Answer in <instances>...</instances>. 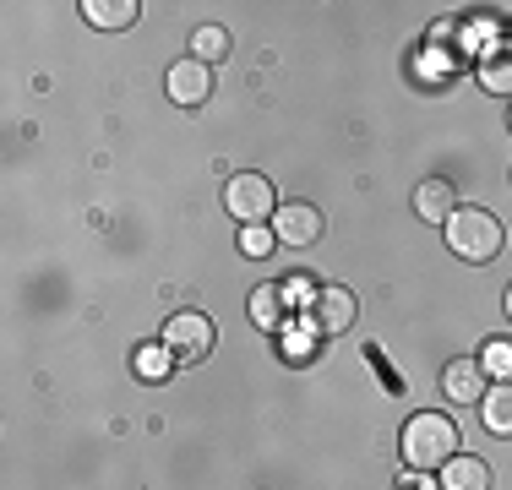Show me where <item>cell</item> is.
I'll list each match as a JSON object with an SVG mask.
<instances>
[{"label":"cell","mask_w":512,"mask_h":490,"mask_svg":"<svg viewBox=\"0 0 512 490\" xmlns=\"http://www.w3.org/2000/svg\"><path fill=\"white\" fill-rule=\"evenodd\" d=\"M442 490H491V469H485V458H453L442 469Z\"/></svg>","instance_id":"cell-14"},{"label":"cell","mask_w":512,"mask_h":490,"mask_svg":"<svg viewBox=\"0 0 512 490\" xmlns=\"http://www.w3.org/2000/svg\"><path fill=\"white\" fill-rule=\"evenodd\" d=\"M322 207H311V202H289V207H278L273 213V235H278V245H316L322 240Z\"/></svg>","instance_id":"cell-7"},{"label":"cell","mask_w":512,"mask_h":490,"mask_svg":"<svg viewBox=\"0 0 512 490\" xmlns=\"http://www.w3.org/2000/svg\"><path fill=\"white\" fill-rule=\"evenodd\" d=\"M502 311H507V322H512V284H507V294H502Z\"/></svg>","instance_id":"cell-20"},{"label":"cell","mask_w":512,"mask_h":490,"mask_svg":"<svg viewBox=\"0 0 512 490\" xmlns=\"http://www.w3.org/2000/svg\"><path fill=\"white\" fill-rule=\"evenodd\" d=\"M273 245H278L273 229H262V224H246V229H240V251H246L251 262H262V256L273 251Z\"/></svg>","instance_id":"cell-18"},{"label":"cell","mask_w":512,"mask_h":490,"mask_svg":"<svg viewBox=\"0 0 512 490\" xmlns=\"http://www.w3.org/2000/svg\"><path fill=\"white\" fill-rule=\"evenodd\" d=\"M164 349L175 354V365H202L213 354V322L202 311H175L164 322Z\"/></svg>","instance_id":"cell-3"},{"label":"cell","mask_w":512,"mask_h":490,"mask_svg":"<svg viewBox=\"0 0 512 490\" xmlns=\"http://www.w3.org/2000/svg\"><path fill=\"white\" fill-rule=\"evenodd\" d=\"M480 371L496 376V382H507V376H512V343H507V338H491V343L480 349Z\"/></svg>","instance_id":"cell-17"},{"label":"cell","mask_w":512,"mask_h":490,"mask_svg":"<svg viewBox=\"0 0 512 490\" xmlns=\"http://www.w3.org/2000/svg\"><path fill=\"white\" fill-rule=\"evenodd\" d=\"M480 414H485V431H491V436H512V376H507V382H496V387H485Z\"/></svg>","instance_id":"cell-13"},{"label":"cell","mask_w":512,"mask_h":490,"mask_svg":"<svg viewBox=\"0 0 512 490\" xmlns=\"http://www.w3.org/2000/svg\"><path fill=\"white\" fill-rule=\"evenodd\" d=\"M404 490H442V485H431V474H425V480H420V485H404Z\"/></svg>","instance_id":"cell-19"},{"label":"cell","mask_w":512,"mask_h":490,"mask_svg":"<svg viewBox=\"0 0 512 490\" xmlns=\"http://www.w3.org/2000/svg\"><path fill=\"white\" fill-rule=\"evenodd\" d=\"M169 365H175V354H169L164 343H142V349H137V376H142V382H164Z\"/></svg>","instance_id":"cell-16"},{"label":"cell","mask_w":512,"mask_h":490,"mask_svg":"<svg viewBox=\"0 0 512 490\" xmlns=\"http://www.w3.org/2000/svg\"><path fill=\"white\" fill-rule=\"evenodd\" d=\"M414 213H420L425 224H447V218L458 213L453 180H425V186H414Z\"/></svg>","instance_id":"cell-10"},{"label":"cell","mask_w":512,"mask_h":490,"mask_svg":"<svg viewBox=\"0 0 512 490\" xmlns=\"http://www.w3.org/2000/svg\"><path fill=\"white\" fill-rule=\"evenodd\" d=\"M224 207L240 218V224H262L267 213H278L273 180H267V175H235L224 186Z\"/></svg>","instance_id":"cell-4"},{"label":"cell","mask_w":512,"mask_h":490,"mask_svg":"<svg viewBox=\"0 0 512 490\" xmlns=\"http://www.w3.org/2000/svg\"><path fill=\"white\" fill-rule=\"evenodd\" d=\"M164 88H169V98H175L180 109H197V104L213 98V66H202L197 55H186V60H175V66H169Z\"/></svg>","instance_id":"cell-6"},{"label":"cell","mask_w":512,"mask_h":490,"mask_svg":"<svg viewBox=\"0 0 512 490\" xmlns=\"http://www.w3.org/2000/svg\"><path fill=\"white\" fill-rule=\"evenodd\" d=\"M191 55H197L202 66H218V60L229 55V28H218V22L197 28V33H191Z\"/></svg>","instance_id":"cell-15"},{"label":"cell","mask_w":512,"mask_h":490,"mask_svg":"<svg viewBox=\"0 0 512 490\" xmlns=\"http://www.w3.org/2000/svg\"><path fill=\"white\" fill-rule=\"evenodd\" d=\"M306 316H311V333H344V327H355V294L349 289H338V284H322L311 294V305H306Z\"/></svg>","instance_id":"cell-5"},{"label":"cell","mask_w":512,"mask_h":490,"mask_svg":"<svg viewBox=\"0 0 512 490\" xmlns=\"http://www.w3.org/2000/svg\"><path fill=\"white\" fill-rule=\"evenodd\" d=\"M82 17H88L93 28L115 33V28H131V22L142 17V6L137 0H82Z\"/></svg>","instance_id":"cell-12"},{"label":"cell","mask_w":512,"mask_h":490,"mask_svg":"<svg viewBox=\"0 0 512 490\" xmlns=\"http://www.w3.org/2000/svg\"><path fill=\"white\" fill-rule=\"evenodd\" d=\"M442 392L453 403H480L485 398V371L480 360H447L442 365Z\"/></svg>","instance_id":"cell-9"},{"label":"cell","mask_w":512,"mask_h":490,"mask_svg":"<svg viewBox=\"0 0 512 490\" xmlns=\"http://www.w3.org/2000/svg\"><path fill=\"white\" fill-rule=\"evenodd\" d=\"M474 77H480L485 93L512 98V44H491V49H485L480 66H474Z\"/></svg>","instance_id":"cell-11"},{"label":"cell","mask_w":512,"mask_h":490,"mask_svg":"<svg viewBox=\"0 0 512 490\" xmlns=\"http://www.w3.org/2000/svg\"><path fill=\"white\" fill-rule=\"evenodd\" d=\"M289 300H300L295 284H262V289L251 294V322L267 327V333H278V327H284V316H295V311H289Z\"/></svg>","instance_id":"cell-8"},{"label":"cell","mask_w":512,"mask_h":490,"mask_svg":"<svg viewBox=\"0 0 512 490\" xmlns=\"http://www.w3.org/2000/svg\"><path fill=\"white\" fill-rule=\"evenodd\" d=\"M458 458V425L453 414H414L404 425V463L414 474H431V469H447Z\"/></svg>","instance_id":"cell-1"},{"label":"cell","mask_w":512,"mask_h":490,"mask_svg":"<svg viewBox=\"0 0 512 490\" xmlns=\"http://www.w3.org/2000/svg\"><path fill=\"white\" fill-rule=\"evenodd\" d=\"M442 235H447V251L463 256V262H491V256H502V240H507L496 213H485V207H458L442 224Z\"/></svg>","instance_id":"cell-2"}]
</instances>
